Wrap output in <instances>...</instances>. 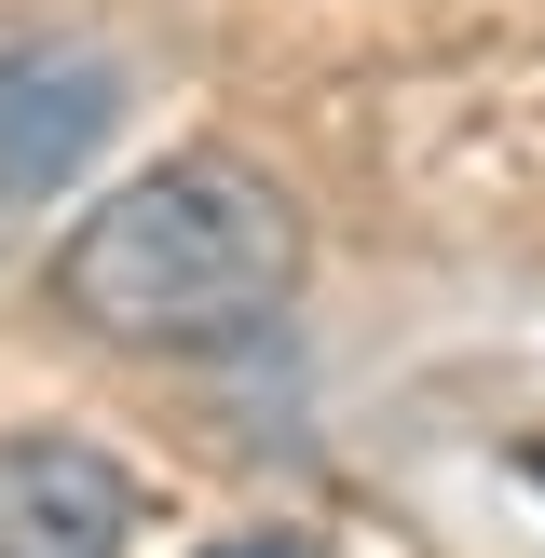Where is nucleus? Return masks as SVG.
Segmentation results:
<instances>
[{
    "label": "nucleus",
    "instance_id": "nucleus-1",
    "mask_svg": "<svg viewBox=\"0 0 545 558\" xmlns=\"http://www.w3.org/2000/svg\"><path fill=\"white\" fill-rule=\"evenodd\" d=\"M300 300V205L245 150H164L55 245V314L123 354H232Z\"/></svg>",
    "mask_w": 545,
    "mask_h": 558
},
{
    "label": "nucleus",
    "instance_id": "nucleus-2",
    "mask_svg": "<svg viewBox=\"0 0 545 558\" xmlns=\"http://www.w3.org/2000/svg\"><path fill=\"white\" fill-rule=\"evenodd\" d=\"M136 477L82 436H0V558H123Z\"/></svg>",
    "mask_w": 545,
    "mask_h": 558
},
{
    "label": "nucleus",
    "instance_id": "nucleus-3",
    "mask_svg": "<svg viewBox=\"0 0 545 558\" xmlns=\"http://www.w3.org/2000/svg\"><path fill=\"white\" fill-rule=\"evenodd\" d=\"M109 54H55V41H27V54H0V191H41V178H69L82 150L109 136Z\"/></svg>",
    "mask_w": 545,
    "mask_h": 558
},
{
    "label": "nucleus",
    "instance_id": "nucleus-4",
    "mask_svg": "<svg viewBox=\"0 0 545 558\" xmlns=\"http://www.w3.org/2000/svg\"><path fill=\"white\" fill-rule=\"evenodd\" d=\"M191 558H314V532L272 518V532H218V545H191Z\"/></svg>",
    "mask_w": 545,
    "mask_h": 558
},
{
    "label": "nucleus",
    "instance_id": "nucleus-5",
    "mask_svg": "<svg viewBox=\"0 0 545 558\" xmlns=\"http://www.w3.org/2000/svg\"><path fill=\"white\" fill-rule=\"evenodd\" d=\"M518 477H532V490H545V436H532V450H518Z\"/></svg>",
    "mask_w": 545,
    "mask_h": 558
}]
</instances>
